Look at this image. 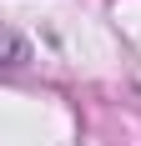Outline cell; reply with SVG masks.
Segmentation results:
<instances>
[{"label": "cell", "instance_id": "obj_1", "mask_svg": "<svg viewBox=\"0 0 141 146\" xmlns=\"http://www.w3.org/2000/svg\"><path fill=\"white\" fill-rule=\"evenodd\" d=\"M5 50H10V66H20V60H25V40H20V35H10V40H5Z\"/></svg>", "mask_w": 141, "mask_h": 146}]
</instances>
